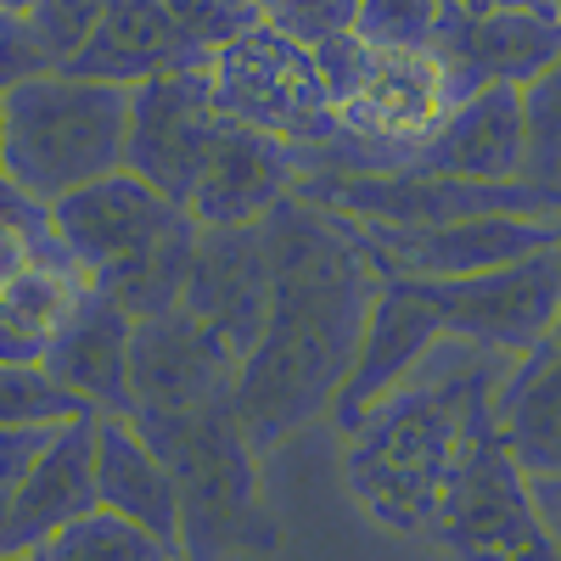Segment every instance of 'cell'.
Returning a JSON list of instances; mask_svg holds the SVG:
<instances>
[{
  "label": "cell",
  "instance_id": "27",
  "mask_svg": "<svg viewBox=\"0 0 561 561\" xmlns=\"http://www.w3.org/2000/svg\"><path fill=\"white\" fill-rule=\"evenodd\" d=\"M107 7L113 0H39L34 12H18V18L39 39V51L51 57L57 68H68L90 45V34H96V23L107 18Z\"/></svg>",
  "mask_w": 561,
  "mask_h": 561
},
{
  "label": "cell",
  "instance_id": "28",
  "mask_svg": "<svg viewBox=\"0 0 561 561\" xmlns=\"http://www.w3.org/2000/svg\"><path fill=\"white\" fill-rule=\"evenodd\" d=\"M444 0H359V34L377 45H438Z\"/></svg>",
  "mask_w": 561,
  "mask_h": 561
},
{
  "label": "cell",
  "instance_id": "30",
  "mask_svg": "<svg viewBox=\"0 0 561 561\" xmlns=\"http://www.w3.org/2000/svg\"><path fill=\"white\" fill-rule=\"evenodd\" d=\"M0 68H7V84L34 79V73H51L57 62L39 51V39L28 34V23L18 12H0Z\"/></svg>",
  "mask_w": 561,
  "mask_h": 561
},
{
  "label": "cell",
  "instance_id": "6",
  "mask_svg": "<svg viewBox=\"0 0 561 561\" xmlns=\"http://www.w3.org/2000/svg\"><path fill=\"white\" fill-rule=\"evenodd\" d=\"M314 57H320L325 84H332L343 129L377 140V147L399 158H415L438 135V124L472 90H483L438 45H377L359 28L314 39Z\"/></svg>",
  "mask_w": 561,
  "mask_h": 561
},
{
  "label": "cell",
  "instance_id": "9",
  "mask_svg": "<svg viewBox=\"0 0 561 561\" xmlns=\"http://www.w3.org/2000/svg\"><path fill=\"white\" fill-rule=\"evenodd\" d=\"M359 242L382 275H478L511 259H528L561 242V214H466L433 225H393V219H354Z\"/></svg>",
  "mask_w": 561,
  "mask_h": 561
},
{
  "label": "cell",
  "instance_id": "15",
  "mask_svg": "<svg viewBox=\"0 0 561 561\" xmlns=\"http://www.w3.org/2000/svg\"><path fill=\"white\" fill-rule=\"evenodd\" d=\"M180 304L192 309L219 343L248 354L270 325V237H264V219L203 225L192 280H185Z\"/></svg>",
  "mask_w": 561,
  "mask_h": 561
},
{
  "label": "cell",
  "instance_id": "31",
  "mask_svg": "<svg viewBox=\"0 0 561 561\" xmlns=\"http://www.w3.org/2000/svg\"><path fill=\"white\" fill-rule=\"evenodd\" d=\"M534 505H539V523L550 534V550H561V472L534 478Z\"/></svg>",
  "mask_w": 561,
  "mask_h": 561
},
{
  "label": "cell",
  "instance_id": "14",
  "mask_svg": "<svg viewBox=\"0 0 561 561\" xmlns=\"http://www.w3.org/2000/svg\"><path fill=\"white\" fill-rule=\"evenodd\" d=\"M96 444H102V415H73L57 433V444L39 455L34 472L0 489V556L7 561H34V550L57 528L102 505Z\"/></svg>",
  "mask_w": 561,
  "mask_h": 561
},
{
  "label": "cell",
  "instance_id": "26",
  "mask_svg": "<svg viewBox=\"0 0 561 561\" xmlns=\"http://www.w3.org/2000/svg\"><path fill=\"white\" fill-rule=\"evenodd\" d=\"M528 118V180L561 185V62L523 84Z\"/></svg>",
  "mask_w": 561,
  "mask_h": 561
},
{
  "label": "cell",
  "instance_id": "4",
  "mask_svg": "<svg viewBox=\"0 0 561 561\" xmlns=\"http://www.w3.org/2000/svg\"><path fill=\"white\" fill-rule=\"evenodd\" d=\"M135 90L68 68L7 84L0 96V163L23 192L57 203L79 185L124 169Z\"/></svg>",
  "mask_w": 561,
  "mask_h": 561
},
{
  "label": "cell",
  "instance_id": "7",
  "mask_svg": "<svg viewBox=\"0 0 561 561\" xmlns=\"http://www.w3.org/2000/svg\"><path fill=\"white\" fill-rule=\"evenodd\" d=\"M208 79H214L219 107L237 124L270 129L280 140H293V147H309V140H325L343 129L314 45L287 34L270 18L230 34L225 45H214Z\"/></svg>",
  "mask_w": 561,
  "mask_h": 561
},
{
  "label": "cell",
  "instance_id": "1",
  "mask_svg": "<svg viewBox=\"0 0 561 561\" xmlns=\"http://www.w3.org/2000/svg\"><path fill=\"white\" fill-rule=\"evenodd\" d=\"M264 237L270 325L242 354L237 393H230L259 455L287 444L314 415H332L382 287L359 225L337 208L287 192L264 214Z\"/></svg>",
  "mask_w": 561,
  "mask_h": 561
},
{
  "label": "cell",
  "instance_id": "17",
  "mask_svg": "<svg viewBox=\"0 0 561 561\" xmlns=\"http://www.w3.org/2000/svg\"><path fill=\"white\" fill-rule=\"evenodd\" d=\"M208 62V45L192 34L174 0H113L107 18L96 23L90 45L68 62V73L84 79H113V84H147L174 68Z\"/></svg>",
  "mask_w": 561,
  "mask_h": 561
},
{
  "label": "cell",
  "instance_id": "32",
  "mask_svg": "<svg viewBox=\"0 0 561 561\" xmlns=\"http://www.w3.org/2000/svg\"><path fill=\"white\" fill-rule=\"evenodd\" d=\"M466 12H489V7H545V0H455Z\"/></svg>",
  "mask_w": 561,
  "mask_h": 561
},
{
  "label": "cell",
  "instance_id": "10",
  "mask_svg": "<svg viewBox=\"0 0 561 561\" xmlns=\"http://www.w3.org/2000/svg\"><path fill=\"white\" fill-rule=\"evenodd\" d=\"M427 293L444 304L455 337H472L494 354L523 359L561 320V242H550L528 259H511L500 270L427 280Z\"/></svg>",
  "mask_w": 561,
  "mask_h": 561
},
{
  "label": "cell",
  "instance_id": "34",
  "mask_svg": "<svg viewBox=\"0 0 561 561\" xmlns=\"http://www.w3.org/2000/svg\"><path fill=\"white\" fill-rule=\"evenodd\" d=\"M545 7H550V12H556V18H561V0H545Z\"/></svg>",
  "mask_w": 561,
  "mask_h": 561
},
{
  "label": "cell",
  "instance_id": "20",
  "mask_svg": "<svg viewBox=\"0 0 561 561\" xmlns=\"http://www.w3.org/2000/svg\"><path fill=\"white\" fill-rule=\"evenodd\" d=\"M129 354H135V314L107 287H96L39 365L57 370L73 393H84L96 415H135Z\"/></svg>",
  "mask_w": 561,
  "mask_h": 561
},
{
  "label": "cell",
  "instance_id": "12",
  "mask_svg": "<svg viewBox=\"0 0 561 561\" xmlns=\"http://www.w3.org/2000/svg\"><path fill=\"white\" fill-rule=\"evenodd\" d=\"M444 337H449V314L427 293V280L382 275L377 304H370V320H365V337H359V354H354V370H348V382L332 404L337 433H354V421L377 399H388Z\"/></svg>",
  "mask_w": 561,
  "mask_h": 561
},
{
  "label": "cell",
  "instance_id": "25",
  "mask_svg": "<svg viewBox=\"0 0 561 561\" xmlns=\"http://www.w3.org/2000/svg\"><path fill=\"white\" fill-rule=\"evenodd\" d=\"M73 415H96V410L57 370H45L39 359L0 365V421H73Z\"/></svg>",
  "mask_w": 561,
  "mask_h": 561
},
{
  "label": "cell",
  "instance_id": "29",
  "mask_svg": "<svg viewBox=\"0 0 561 561\" xmlns=\"http://www.w3.org/2000/svg\"><path fill=\"white\" fill-rule=\"evenodd\" d=\"M68 421H0V489L23 483Z\"/></svg>",
  "mask_w": 561,
  "mask_h": 561
},
{
  "label": "cell",
  "instance_id": "24",
  "mask_svg": "<svg viewBox=\"0 0 561 561\" xmlns=\"http://www.w3.org/2000/svg\"><path fill=\"white\" fill-rule=\"evenodd\" d=\"M158 556H174V550L113 505L84 511V517H73L34 550V561H158Z\"/></svg>",
  "mask_w": 561,
  "mask_h": 561
},
{
  "label": "cell",
  "instance_id": "33",
  "mask_svg": "<svg viewBox=\"0 0 561 561\" xmlns=\"http://www.w3.org/2000/svg\"><path fill=\"white\" fill-rule=\"evenodd\" d=\"M39 0H0V12H34Z\"/></svg>",
  "mask_w": 561,
  "mask_h": 561
},
{
  "label": "cell",
  "instance_id": "18",
  "mask_svg": "<svg viewBox=\"0 0 561 561\" xmlns=\"http://www.w3.org/2000/svg\"><path fill=\"white\" fill-rule=\"evenodd\" d=\"M293 180H298L293 140L230 118L192 185V197H185V208L203 225H253L293 192Z\"/></svg>",
  "mask_w": 561,
  "mask_h": 561
},
{
  "label": "cell",
  "instance_id": "21",
  "mask_svg": "<svg viewBox=\"0 0 561 561\" xmlns=\"http://www.w3.org/2000/svg\"><path fill=\"white\" fill-rule=\"evenodd\" d=\"M90 293L96 275L79 264V253L7 264L0 270V365L45 359Z\"/></svg>",
  "mask_w": 561,
  "mask_h": 561
},
{
  "label": "cell",
  "instance_id": "23",
  "mask_svg": "<svg viewBox=\"0 0 561 561\" xmlns=\"http://www.w3.org/2000/svg\"><path fill=\"white\" fill-rule=\"evenodd\" d=\"M494 421L528 478L561 472V343L556 337H545L523 359H511V370L494 388Z\"/></svg>",
  "mask_w": 561,
  "mask_h": 561
},
{
  "label": "cell",
  "instance_id": "2",
  "mask_svg": "<svg viewBox=\"0 0 561 561\" xmlns=\"http://www.w3.org/2000/svg\"><path fill=\"white\" fill-rule=\"evenodd\" d=\"M505 370L511 354L449 332L388 399L354 421V433H343V483L370 523L399 539L433 534L460 449L494 404Z\"/></svg>",
  "mask_w": 561,
  "mask_h": 561
},
{
  "label": "cell",
  "instance_id": "11",
  "mask_svg": "<svg viewBox=\"0 0 561 561\" xmlns=\"http://www.w3.org/2000/svg\"><path fill=\"white\" fill-rule=\"evenodd\" d=\"M225 124H230V113L214 96L208 62L158 73L147 84H135L124 169L147 174L158 192L185 203V197H192V185H197V174H203V163H208V152L219 147Z\"/></svg>",
  "mask_w": 561,
  "mask_h": 561
},
{
  "label": "cell",
  "instance_id": "8",
  "mask_svg": "<svg viewBox=\"0 0 561 561\" xmlns=\"http://www.w3.org/2000/svg\"><path fill=\"white\" fill-rule=\"evenodd\" d=\"M433 545L455 556H534L550 550V534L534 505V478L505 449L494 404L478 415L472 438L460 449V466L449 478V494L438 505V523L427 534Z\"/></svg>",
  "mask_w": 561,
  "mask_h": 561
},
{
  "label": "cell",
  "instance_id": "3",
  "mask_svg": "<svg viewBox=\"0 0 561 561\" xmlns=\"http://www.w3.org/2000/svg\"><path fill=\"white\" fill-rule=\"evenodd\" d=\"M57 225L79 264L96 275L135 320L163 314L185 298L192 259L203 242V219L135 169H113L102 180L57 197Z\"/></svg>",
  "mask_w": 561,
  "mask_h": 561
},
{
  "label": "cell",
  "instance_id": "22",
  "mask_svg": "<svg viewBox=\"0 0 561 561\" xmlns=\"http://www.w3.org/2000/svg\"><path fill=\"white\" fill-rule=\"evenodd\" d=\"M96 483L102 505L124 511L129 523L158 534L174 556L185 550V511H180V483L158 444L135 427L129 415H102V444H96Z\"/></svg>",
  "mask_w": 561,
  "mask_h": 561
},
{
  "label": "cell",
  "instance_id": "13",
  "mask_svg": "<svg viewBox=\"0 0 561 561\" xmlns=\"http://www.w3.org/2000/svg\"><path fill=\"white\" fill-rule=\"evenodd\" d=\"M237 370L242 354L219 343L185 304L135 320V354H129L135 410H203L237 393Z\"/></svg>",
  "mask_w": 561,
  "mask_h": 561
},
{
  "label": "cell",
  "instance_id": "5",
  "mask_svg": "<svg viewBox=\"0 0 561 561\" xmlns=\"http://www.w3.org/2000/svg\"><path fill=\"white\" fill-rule=\"evenodd\" d=\"M140 433L158 444L169 472L180 483L185 511V556H219V550H264L275 528L259 511V449L242 427L230 399L203 410H135Z\"/></svg>",
  "mask_w": 561,
  "mask_h": 561
},
{
  "label": "cell",
  "instance_id": "16",
  "mask_svg": "<svg viewBox=\"0 0 561 561\" xmlns=\"http://www.w3.org/2000/svg\"><path fill=\"white\" fill-rule=\"evenodd\" d=\"M438 51L472 84H528L561 62V18L550 7L466 12L455 0H444Z\"/></svg>",
  "mask_w": 561,
  "mask_h": 561
},
{
  "label": "cell",
  "instance_id": "19",
  "mask_svg": "<svg viewBox=\"0 0 561 561\" xmlns=\"http://www.w3.org/2000/svg\"><path fill=\"white\" fill-rule=\"evenodd\" d=\"M410 169L460 174V180H523L528 174V118L523 84H483L472 90L438 135L410 158Z\"/></svg>",
  "mask_w": 561,
  "mask_h": 561
}]
</instances>
